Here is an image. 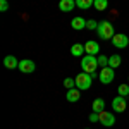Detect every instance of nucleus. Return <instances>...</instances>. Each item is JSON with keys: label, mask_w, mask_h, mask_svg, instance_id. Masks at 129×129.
Segmentation results:
<instances>
[{"label": "nucleus", "mask_w": 129, "mask_h": 129, "mask_svg": "<svg viewBox=\"0 0 129 129\" xmlns=\"http://www.w3.org/2000/svg\"><path fill=\"white\" fill-rule=\"evenodd\" d=\"M96 33H98V38H102V40H112L114 35H115L114 24L110 21H102V22H98Z\"/></svg>", "instance_id": "nucleus-1"}, {"label": "nucleus", "mask_w": 129, "mask_h": 129, "mask_svg": "<svg viewBox=\"0 0 129 129\" xmlns=\"http://www.w3.org/2000/svg\"><path fill=\"white\" fill-rule=\"evenodd\" d=\"M96 67H98V57L96 55H84L81 59V69L83 72H88V74H93L96 72Z\"/></svg>", "instance_id": "nucleus-2"}, {"label": "nucleus", "mask_w": 129, "mask_h": 129, "mask_svg": "<svg viewBox=\"0 0 129 129\" xmlns=\"http://www.w3.org/2000/svg\"><path fill=\"white\" fill-rule=\"evenodd\" d=\"M74 79H76V88H79V89H89V88H91L93 76L88 74V72H79Z\"/></svg>", "instance_id": "nucleus-3"}, {"label": "nucleus", "mask_w": 129, "mask_h": 129, "mask_svg": "<svg viewBox=\"0 0 129 129\" xmlns=\"http://www.w3.org/2000/svg\"><path fill=\"white\" fill-rule=\"evenodd\" d=\"M98 78H100V81H102L103 84H110V83L114 81V78H115V72H114L112 67H103V69L100 71Z\"/></svg>", "instance_id": "nucleus-4"}, {"label": "nucleus", "mask_w": 129, "mask_h": 129, "mask_svg": "<svg viewBox=\"0 0 129 129\" xmlns=\"http://www.w3.org/2000/svg\"><path fill=\"white\" fill-rule=\"evenodd\" d=\"M112 45L115 47V48H126L129 45V38L126 35H122V33H117V35H114V38H112Z\"/></svg>", "instance_id": "nucleus-5"}, {"label": "nucleus", "mask_w": 129, "mask_h": 129, "mask_svg": "<svg viewBox=\"0 0 129 129\" xmlns=\"http://www.w3.org/2000/svg\"><path fill=\"white\" fill-rule=\"evenodd\" d=\"M112 109H114V112H124V110L127 109V102H126V98L124 96H115V98L112 100Z\"/></svg>", "instance_id": "nucleus-6"}, {"label": "nucleus", "mask_w": 129, "mask_h": 129, "mask_svg": "<svg viewBox=\"0 0 129 129\" xmlns=\"http://www.w3.org/2000/svg\"><path fill=\"white\" fill-rule=\"evenodd\" d=\"M35 69H36V66H35V62L29 59H24L19 62V71L22 72V74H31V72H35Z\"/></svg>", "instance_id": "nucleus-7"}, {"label": "nucleus", "mask_w": 129, "mask_h": 129, "mask_svg": "<svg viewBox=\"0 0 129 129\" xmlns=\"http://www.w3.org/2000/svg\"><path fill=\"white\" fill-rule=\"evenodd\" d=\"M100 122H102L105 127H112V126L115 124V117H114V114L103 110V112H100Z\"/></svg>", "instance_id": "nucleus-8"}, {"label": "nucleus", "mask_w": 129, "mask_h": 129, "mask_svg": "<svg viewBox=\"0 0 129 129\" xmlns=\"http://www.w3.org/2000/svg\"><path fill=\"white\" fill-rule=\"evenodd\" d=\"M84 50H86V53H88V55H98L100 45L96 43V41L89 40V41H86V43H84Z\"/></svg>", "instance_id": "nucleus-9"}, {"label": "nucleus", "mask_w": 129, "mask_h": 129, "mask_svg": "<svg viewBox=\"0 0 129 129\" xmlns=\"http://www.w3.org/2000/svg\"><path fill=\"white\" fill-rule=\"evenodd\" d=\"M4 66L7 67V69H19V60L16 59L14 55H7L5 59H4Z\"/></svg>", "instance_id": "nucleus-10"}, {"label": "nucleus", "mask_w": 129, "mask_h": 129, "mask_svg": "<svg viewBox=\"0 0 129 129\" xmlns=\"http://www.w3.org/2000/svg\"><path fill=\"white\" fill-rule=\"evenodd\" d=\"M76 7V0H60L59 2V9L62 12H71Z\"/></svg>", "instance_id": "nucleus-11"}, {"label": "nucleus", "mask_w": 129, "mask_h": 129, "mask_svg": "<svg viewBox=\"0 0 129 129\" xmlns=\"http://www.w3.org/2000/svg\"><path fill=\"white\" fill-rule=\"evenodd\" d=\"M81 89L79 88H72V89H67V93H66V100L67 102H78V100L81 98V93H79Z\"/></svg>", "instance_id": "nucleus-12"}, {"label": "nucleus", "mask_w": 129, "mask_h": 129, "mask_svg": "<svg viewBox=\"0 0 129 129\" xmlns=\"http://www.w3.org/2000/svg\"><path fill=\"white\" fill-rule=\"evenodd\" d=\"M71 26H72V29L81 31V29L86 28V21L83 19V17H74V19L71 21Z\"/></svg>", "instance_id": "nucleus-13"}, {"label": "nucleus", "mask_w": 129, "mask_h": 129, "mask_svg": "<svg viewBox=\"0 0 129 129\" xmlns=\"http://www.w3.org/2000/svg\"><path fill=\"white\" fill-rule=\"evenodd\" d=\"M84 52H86V50H84V45H81V43H74V45L71 47V53H72V57H81Z\"/></svg>", "instance_id": "nucleus-14"}, {"label": "nucleus", "mask_w": 129, "mask_h": 129, "mask_svg": "<svg viewBox=\"0 0 129 129\" xmlns=\"http://www.w3.org/2000/svg\"><path fill=\"white\" fill-rule=\"evenodd\" d=\"M120 64H122V59H120V55L114 53V55H110V57H109V67L115 69V67H120Z\"/></svg>", "instance_id": "nucleus-15"}, {"label": "nucleus", "mask_w": 129, "mask_h": 129, "mask_svg": "<svg viewBox=\"0 0 129 129\" xmlns=\"http://www.w3.org/2000/svg\"><path fill=\"white\" fill-rule=\"evenodd\" d=\"M105 110V100L103 98H96L93 100V112H103Z\"/></svg>", "instance_id": "nucleus-16"}, {"label": "nucleus", "mask_w": 129, "mask_h": 129, "mask_svg": "<svg viewBox=\"0 0 129 129\" xmlns=\"http://www.w3.org/2000/svg\"><path fill=\"white\" fill-rule=\"evenodd\" d=\"M93 4H95V0H76V5L83 10H88L93 7Z\"/></svg>", "instance_id": "nucleus-17"}, {"label": "nucleus", "mask_w": 129, "mask_h": 129, "mask_svg": "<svg viewBox=\"0 0 129 129\" xmlns=\"http://www.w3.org/2000/svg\"><path fill=\"white\" fill-rule=\"evenodd\" d=\"M93 7L96 10H100V12H103V10H107V7H109V2L107 0H95Z\"/></svg>", "instance_id": "nucleus-18"}, {"label": "nucleus", "mask_w": 129, "mask_h": 129, "mask_svg": "<svg viewBox=\"0 0 129 129\" xmlns=\"http://www.w3.org/2000/svg\"><path fill=\"white\" fill-rule=\"evenodd\" d=\"M117 91H119V95L120 96H127L129 95V84H119V88H117Z\"/></svg>", "instance_id": "nucleus-19"}, {"label": "nucleus", "mask_w": 129, "mask_h": 129, "mask_svg": "<svg viewBox=\"0 0 129 129\" xmlns=\"http://www.w3.org/2000/svg\"><path fill=\"white\" fill-rule=\"evenodd\" d=\"M64 86H66L67 89L76 88V79H72V78H66V79H64Z\"/></svg>", "instance_id": "nucleus-20"}, {"label": "nucleus", "mask_w": 129, "mask_h": 129, "mask_svg": "<svg viewBox=\"0 0 129 129\" xmlns=\"http://www.w3.org/2000/svg\"><path fill=\"white\" fill-rule=\"evenodd\" d=\"M86 28H88V29H96V28H98V22L95 19H89V21H86Z\"/></svg>", "instance_id": "nucleus-21"}, {"label": "nucleus", "mask_w": 129, "mask_h": 129, "mask_svg": "<svg viewBox=\"0 0 129 129\" xmlns=\"http://www.w3.org/2000/svg\"><path fill=\"white\" fill-rule=\"evenodd\" d=\"M98 66H102V67H107V66H109V59H107L105 55H100V57H98Z\"/></svg>", "instance_id": "nucleus-22"}, {"label": "nucleus", "mask_w": 129, "mask_h": 129, "mask_svg": "<svg viewBox=\"0 0 129 129\" xmlns=\"http://www.w3.org/2000/svg\"><path fill=\"white\" fill-rule=\"evenodd\" d=\"M89 122H100V114L98 112H91V114H89Z\"/></svg>", "instance_id": "nucleus-23"}, {"label": "nucleus", "mask_w": 129, "mask_h": 129, "mask_svg": "<svg viewBox=\"0 0 129 129\" xmlns=\"http://www.w3.org/2000/svg\"><path fill=\"white\" fill-rule=\"evenodd\" d=\"M9 10V2L7 0H0V12H7Z\"/></svg>", "instance_id": "nucleus-24"}, {"label": "nucleus", "mask_w": 129, "mask_h": 129, "mask_svg": "<svg viewBox=\"0 0 129 129\" xmlns=\"http://www.w3.org/2000/svg\"><path fill=\"white\" fill-rule=\"evenodd\" d=\"M127 79H129V78H127Z\"/></svg>", "instance_id": "nucleus-25"}, {"label": "nucleus", "mask_w": 129, "mask_h": 129, "mask_svg": "<svg viewBox=\"0 0 129 129\" xmlns=\"http://www.w3.org/2000/svg\"><path fill=\"white\" fill-rule=\"evenodd\" d=\"M86 129H88V127H86Z\"/></svg>", "instance_id": "nucleus-26"}]
</instances>
